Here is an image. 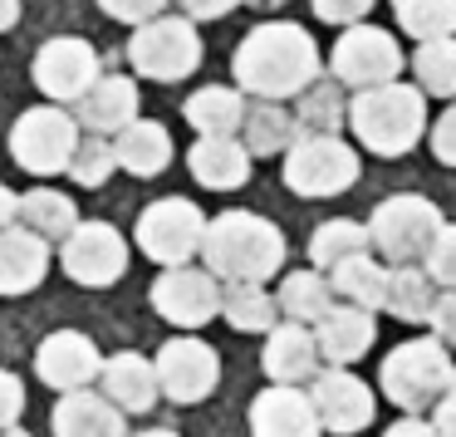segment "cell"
Returning <instances> with one entry per match:
<instances>
[{
	"mask_svg": "<svg viewBox=\"0 0 456 437\" xmlns=\"http://www.w3.org/2000/svg\"><path fill=\"white\" fill-rule=\"evenodd\" d=\"M201 260L216 280H250L265 285L280 266H285V236L256 211H221L216 221H207L201 236Z\"/></svg>",
	"mask_w": 456,
	"mask_h": 437,
	"instance_id": "7a4b0ae2",
	"label": "cell"
},
{
	"mask_svg": "<svg viewBox=\"0 0 456 437\" xmlns=\"http://www.w3.org/2000/svg\"><path fill=\"white\" fill-rule=\"evenodd\" d=\"M74 143H79V123L64 109H30L15 119L11 128V153L25 172L35 177H54V172L69 168Z\"/></svg>",
	"mask_w": 456,
	"mask_h": 437,
	"instance_id": "ba28073f",
	"label": "cell"
},
{
	"mask_svg": "<svg viewBox=\"0 0 456 437\" xmlns=\"http://www.w3.org/2000/svg\"><path fill=\"white\" fill-rule=\"evenodd\" d=\"M0 437H30V433H25V427H15V423H11V427H0Z\"/></svg>",
	"mask_w": 456,
	"mask_h": 437,
	"instance_id": "681fc988",
	"label": "cell"
},
{
	"mask_svg": "<svg viewBox=\"0 0 456 437\" xmlns=\"http://www.w3.org/2000/svg\"><path fill=\"white\" fill-rule=\"evenodd\" d=\"M393 15L412 40L456 35V0H393Z\"/></svg>",
	"mask_w": 456,
	"mask_h": 437,
	"instance_id": "836d02e7",
	"label": "cell"
},
{
	"mask_svg": "<svg viewBox=\"0 0 456 437\" xmlns=\"http://www.w3.org/2000/svg\"><path fill=\"white\" fill-rule=\"evenodd\" d=\"M432 325H436V339H456V290H446L442 300L432 305Z\"/></svg>",
	"mask_w": 456,
	"mask_h": 437,
	"instance_id": "b9f144b4",
	"label": "cell"
},
{
	"mask_svg": "<svg viewBox=\"0 0 456 437\" xmlns=\"http://www.w3.org/2000/svg\"><path fill=\"white\" fill-rule=\"evenodd\" d=\"M20 413H25V383L0 368V427L20 423Z\"/></svg>",
	"mask_w": 456,
	"mask_h": 437,
	"instance_id": "f35d334b",
	"label": "cell"
},
{
	"mask_svg": "<svg viewBox=\"0 0 456 437\" xmlns=\"http://www.w3.org/2000/svg\"><path fill=\"white\" fill-rule=\"evenodd\" d=\"M64 276L74 280V285H89V290H103L113 285V280H123V270H128V241H123L118 227H109V221H79V227L64 236Z\"/></svg>",
	"mask_w": 456,
	"mask_h": 437,
	"instance_id": "8fae6325",
	"label": "cell"
},
{
	"mask_svg": "<svg viewBox=\"0 0 456 437\" xmlns=\"http://www.w3.org/2000/svg\"><path fill=\"white\" fill-rule=\"evenodd\" d=\"M250 433L256 437H319V413L309 393L295 383H275L250 403Z\"/></svg>",
	"mask_w": 456,
	"mask_h": 437,
	"instance_id": "e0dca14e",
	"label": "cell"
},
{
	"mask_svg": "<svg viewBox=\"0 0 456 437\" xmlns=\"http://www.w3.org/2000/svg\"><path fill=\"white\" fill-rule=\"evenodd\" d=\"M314 344H319V359H329L334 368L363 359L368 344H373V309H363V305H334L324 319H319Z\"/></svg>",
	"mask_w": 456,
	"mask_h": 437,
	"instance_id": "d6986e66",
	"label": "cell"
},
{
	"mask_svg": "<svg viewBox=\"0 0 456 437\" xmlns=\"http://www.w3.org/2000/svg\"><path fill=\"white\" fill-rule=\"evenodd\" d=\"M221 315H226V325L240 329V334H270L275 319H280V305L260 285H250V280H231V285L221 290Z\"/></svg>",
	"mask_w": 456,
	"mask_h": 437,
	"instance_id": "f1b7e54d",
	"label": "cell"
},
{
	"mask_svg": "<svg viewBox=\"0 0 456 437\" xmlns=\"http://www.w3.org/2000/svg\"><path fill=\"white\" fill-rule=\"evenodd\" d=\"M99 388H103V398H109L113 408H123V413H148V408L158 403V393H162V388H158V368H152L142 354L103 359Z\"/></svg>",
	"mask_w": 456,
	"mask_h": 437,
	"instance_id": "ac0fdd59",
	"label": "cell"
},
{
	"mask_svg": "<svg viewBox=\"0 0 456 437\" xmlns=\"http://www.w3.org/2000/svg\"><path fill=\"white\" fill-rule=\"evenodd\" d=\"M436 231H442V211H436V202L412 197V192H407V197H387L383 207L373 211L368 241H373L387 260L407 266V260H417V256L432 251Z\"/></svg>",
	"mask_w": 456,
	"mask_h": 437,
	"instance_id": "52a82bcc",
	"label": "cell"
},
{
	"mask_svg": "<svg viewBox=\"0 0 456 437\" xmlns=\"http://www.w3.org/2000/svg\"><path fill=\"white\" fill-rule=\"evenodd\" d=\"M329 70H334L338 84L348 89H373V84H393L403 74V50L387 30H373V25H348L338 35L334 54H329Z\"/></svg>",
	"mask_w": 456,
	"mask_h": 437,
	"instance_id": "30bf717a",
	"label": "cell"
},
{
	"mask_svg": "<svg viewBox=\"0 0 456 437\" xmlns=\"http://www.w3.org/2000/svg\"><path fill=\"white\" fill-rule=\"evenodd\" d=\"M348 123H354L358 143L378 158H403L427 128V94L412 84H373L358 89V99L348 103Z\"/></svg>",
	"mask_w": 456,
	"mask_h": 437,
	"instance_id": "3957f363",
	"label": "cell"
},
{
	"mask_svg": "<svg viewBox=\"0 0 456 437\" xmlns=\"http://www.w3.org/2000/svg\"><path fill=\"white\" fill-rule=\"evenodd\" d=\"M358 182V153L334 133H309L285 148V187L299 197H334Z\"/></svg>",
	"mask_w": 456,
	"mask_h": 437,
	"instance_id": "5b68a950",
	"label": "cell"
},
{
	"mask_svg": "<svg viewBox=\"0 0 456 437\" xmlns=\"http://www.w3.org/2000/svg\"><path fill=\"white\" fill-rule=\"evenodd\" d=\"M15 202H20V197H11V187H0V231L15 221Z\"/></svg>",
	"mask_w": 456,
	"mask_h": 437,
	"instance_id": "7dc6e473",
	"label": "cell"
},
{
	"mask_svg": "<svg viewBox=\"0 0 456 437\" xmlns=\"http://www.w3.org/2000/svg\"><path fill=\"white\" fill-rule=\"evenodd\" d=\"M432 276L412 266H397L387 270V290H383V309H393L397 319H432Z\"/></svg>",
	"mask_w": 456,
	"mask_h": 437,
	"instance_id": "d6a6232c",
	"label": "cell"
},
{
	"mask_svg": "<svg viewBox=\"0 0 456 437\" xmlns=\"http://www.w3.org/2000/svg\"><path fill=\"white\" fill-rule=\"evenodd\" d=\"M432 148H436V158L446 162V168H456V103L436 119V128H432Z\"/></svg>",
	"mask_w": 456,
	"mask_h": 437,
	"instance_id": "60d3db41",
	"label": "cell"
},
{
	"mask_svg": "<svg viewBox=\"0 0 456 437\" xmlns=\"http://www.w3.org/2000/svg\"><path fill=\"white\" fill-rule=\"evenodd\" d=\"M280 315H289L295 325H319V319L334 309V285H329L319 270H295V276L280 280Z\"/></svg>",
	"mask_w": 456,
	"mask_h": 437,
	"instance_id": "83f0119b",
	"label": "cell"
},
{
	"mask_svg": "<svg viewBox=\"0 0 456 437\" xmlns=\"http://www.w3.org/2000/svg\"><path fill=\"white\" fill-rule=\"evenodd\" d=\"M329 285H334V295H344L348 305H363V309H383V290H387V270L378 266V260L363 256H348L334 266V276H329Z\"/></svg>",
	"mask_w": 456,
	"mask_h": 437,
	"instance_id": "f546056e",
	"label": "cell"
},
{
	"mask_svg": "<svg viewBox=\"0 0 456 437\" xmlns=\"http://www.w3.org/2000/svg\"><path fill=\"white\" fill-rule=\"evenodd\" d=\"M305 123H334V99H329V94H319V99H309V109H305Z\"/></svg>",
	"mask_w": 456,
	"mask_h": 437,
	"instance_id": "bcb514c9",
	"label": "cell"
},
{
	"mask_svg": "<svg viewBox=\"0 0 456 437\" xmlns=\"http://www.w3.org/2000/svg\"><path fill=\"white\" fill-rule=\"evenodd\" d=\"M138 119V84L123 79V74H109V79H94L89 89L79 94V123L94 133H118Z\"/></svg>",
	"mask_w": 456,
	"mask_h": 437,
	"instance_id": "7402d4cb",
	"label": "cell"
},
{
	"mask_svg": "<svg viewBox=\"0 0 456 437\" xmlns=\"http://www.w3.org/2000/svg\"><path fill=\"white\" fill-rule=\"evenodd\" d=\"M412 74H417V89H422V94L456 99V35H442V40H417Z\"/></svg>",
	"mask_w": 456,
	"mask_h": 437,
	"instance_id": "1f68e13d",
	"label": "cell"
},
{
	"mask_svg": "<svg viewBox=\"0 0 456 437\" xmlns=\"http://www.w3.org/2000/svg\"><path fill=\"white\" fill-rule=\"evenodd\" d=\"M20 21V0H0V30H11Z\"/></svg>",
	"mask_w": 456,
	"mask_h": 437,
	"instance_id": "c3c4849f",
	"label": "cell"
},
{
	"mask_svg": "<svg viewBox=\"0 0 456 437\" xmlns=\"http://www.w3.org/2000/svg\"><path fill=\"white\" fill-rule=\"evenodd\" d=\"M128 60L138 74H148V79H187L191 70L201 64V35L191 30V21H177V15H152V21H142V30L133 35L128 45Z\"/></svg>",
	"mask_w": 456,
	"mask_h": 437,
	"instance_id": "8992f818",
	"label": "cell"
},
{
	"mask_svg": "<svg viewBox=\"0 0 456 437\" xmlns=\"http://www.w3.org/2000/svg\"><path fill=\"white\" fill-rule=\"evenodd\" d=\"M427 276L436 280V285L456 290V227H442L432 241V251H427Z\"/></svg>",
	"mask_w": 456,
	"mask_h": 437,
	"instance_id": "8d00e7d4",
	"label": "cell"
},
{
	"mask_svg": "<svg viewBox=\"0 0 456 437\" xmlns=\"http://www.w3.org/2000/svg\"><path fill=\"white\" fill-rule=\"evenodd\" d=\"M15 217L25 221V231H35V236H45V241H64L74 227H79L74 202L64 197V192H50V187L25 192V197L15 202Z\"/></svg>",
	"mask_w": 456,
	"mask_h": 437,
	"instance_id": "484cf974",
	"label": "cell"
},
{
	"mask_svg": "<svg viewBox=\"0 0 456 437\" xmlns=\"http://www.w3.org/2000/svg\"><path fill=\"white\" fill-rule=\"evenodd\" d=\"M152 309L177 329H201L207 319L221 315V285L211 270H191V266H167L148 290Z\"/></svg>",
	"mask_w": 456,
	"mask_h": 437,
	"instance_id": "7c38bea8",
	"label": "cell"
},
{
	"mask_svg": "<svg viewBox=\"0 0 456 437\" xmlns=\"http://www.w3.org/2000/svg\"><path fill=\"white\" fill-rule=\"evenodd\" d=\"M94 79H99V54L79 35H60L35 54V84L50 99H79Z\"/></svg>",
	"mask_w": 456,
	"mask_h": 437,
	"instance_id": "2e32d148",
	"label": "cell"
},
{
	"mask_svg": "<svg viewBox=\"0 0 456 437\" xmlns=\"http://www.w3.org/2000/svg\"><path fill=\"white\" fill-rule=\"evenodd\" d=\"M314 368H319V344H314V334H309L305 325H275L270 329V339H265V374H270V383H309L314 378Z\"/></svg>",
	"mask_w": 456,
	"mask_h": 437,
	"instance_id": "603a6c76",
	"label": "cell"
},
{
	"mask_svg": "<svg viewBox=\"0 0 456 437\" xmlns=\"http://www.w3.org/2000/svg\"><path fill=\"white\" fill-rule=\"evenodd\" d=\"M50 270V241L35 231H0V295H30Z\"/></svg>",
	"mask_w": 456,
	"mask_h": 437,
	"instance_id": "ffe728a7",
	"label": "cell"
},
{
	"mask_svg": "<svg viewBox=\"0 0 456 437\" xmlns=\"http://www.w3.org/2000/svg\"><path fill=\"white\" fill-rule=\"evenodd\" d=\"M201 236H207V217L182 197H162L138 217V246L158 266H187L201 251Z\"/></svg>",
	"mask_w": 456,
	"mask_h": 437,
	"instance_id": "9c48e42d",
	"label": "cell"
},
{
	"mask_svg": "<svg viewBox=\"0 0 456 437\" xmlns=\"http://www.w3.org/2000/svg\"><path fill=\"white\" fill-rule=\"evenodd\" d=\"M152 368H158L162 398H172V403H201V398H211V388L221 378L216 349L201 344V339H167Z\"/></svg>",
	"mask_w": 456,
	"mask_h": 437,
	"instance_id": "4fadbf2b",
	"label": "cell"
},
{
	"mask_svg": "<svg viewBox=\"0 0 456 437\" xmlns=\"http://www.w3.org/2000/svg\"><path fill=\"white\" fill-rule=\"evenodd\" d=\"M436 437H456V393H446L442 403H436Z\"/></svg>",
	"mask_w": 456,
	"mask_h": 437,
	"instance_id": "ee69618b",
	"label": "cell"
},
{
	"mask_svg": "<svg viewBox=\"0 0 456 437\" xmlns=\"http://www.w3.org/2000/svg\"><path fill=\"white\" fill-rule=\"evenodd\" d=\"M373 11V0H314V15L329 25H358Z\"/></svg>",
	"mask_w": 456,
	"mask_h": 437,
	"instance_id": "74e56055",
	"label": "cell"
},
{
	"mask_svg": "<svg viewBox=\"0 0 456 437\" xmlns=\"http://www.w3.org/2000/svg\"><path fill=\"white\" fill-rule=\"evenodd\" d=\"M133 437H177V433H133Z\"/></svg>",
	"mask_w": 456,
	"mask_h": 437,
	"instance_id": "f907efd6",
	"label": "cell"
},
{
	"mask_svg": "<svg viewBox=\"0 0 456 437\" xmlns=\"http://www.w3.org/2000/svg\"><path fill=\"white\" fill-rule=\"evenodd\" d=\"M99 5L113 15V21H128V25H142V21H152V15L162 11V0H99Z\"/></svg>",
	"mask_w": 456,
	"mask_h": 437,
	"instance_id": "ab89813d",
	"label": "cell"
},
{
	"mask_svg": "<svg viewBox=\"0 0 456 437\" xmlns=\"http://www.w3.org/2000/svg\"><path fill=\"white\" fill-rule=\"evenodd\" d=\"M240 0H182V11L191 15V21H221V15H231Z\"/></svg>",
	"mask_w": 456,
	"mask_h": 437,
	"instance_id": "7bdbcfd3",
	"label": "cell"
},
{
	"mask_svg": "<svg viewBox=\"0 0 456 437\" xmlns=\"http://www.w3.org/2000/svg\"><path fill=\"white\" fill-rule=\"evenodd\" d=\"M309 403H314L319 413V427H329V433H363L368 417H373V393H368L363 378H354L348 368H329V374H314L309 378Z\"/></svg>",
	"mask_w": 456,
	"mask_h": 437,
	"instance_id": "5bb4252c",
	"label": "cell"
},
{
	"mask_svg": "<svg viewBox=\"0 0 456 437\" xmlns=\"http://www.w3.org/2000/svg\"><path fill=\"white\" fill-rule=\"evenodd\" d=\"M54 437H123V408H113L103 393L74 388L54 403Z\"/></svg>",
	"mask_w": 456,
	"mask_h": 437,
	"instance_id": "44dd1931",
	"label": "cell"
},
{
	"mask_svg": "<svg viewBox=\"0 0 456 437\" xmlns=\"http://www.w3.org/2000/svg\"><path fill=\"white\" fill-rule=\"evenodd\" d=\"M240 89L256 94V99H289V94H305L319 74V45L309 40L299 25H256V30L240 40L236 60Z\"/></svg>",
	"mask_w": 456,
	"mask_h": 437,
	"instance_id": "6da1fadb",
	"label": "cell"
},
{
	"mask_svg": "<svg viewBox=\"0 0 456 437\" xmlns=\"http://www.w3.org/2000/svg\"><path fill=\"white\" fill-rule=\"evenodd\" d=\"M187 168L201 187L231 192L250 177V153H246V143H236V138H197L187 153Z\"/></svg>",
	"mask_w": 456,
	"mask_h": 437,
	"instance_id": "cb8c5ba5",
	"label": "cell"
},
{
	"mask_svg": "<svg viewBox=\"0 0 456 437\" xmlns=\"http://www.w3.org/2000/svg\"><path fill=\"white\" fill-rule=\"evenodd\" d=\"M246 119V99L236 89H201L187 99V123L201 138H236Z\"/></svg>",
	"mask_w": 456,
	"mask_h": 437,
	"instance_id": "4316f807",
	"label": "cell"
},
{
	"mask_svg": "<svg viewBox=\"0 0 456 437\" xmlns=\"http://www.w3.org/2000/svg\"><path fill=\"white\" fill-rule=\"evenodd\" d=\"M383 437H436V427H432V423H417V417H403V423L387 427Z\"/></svg>",
	"mask_w": 456,
	"mask_h": 437,
	"instance_id": "f6af8a7d",
	"label": "cell"
},
{
	"mask_svg": "<svg viewBox=\"0 0 456 437\" xmlns=\"http://www.w3.org/2000/svg\"><path fill=\"white\" fill-rule=\"evenodd\" d=\"M368 251V231L358 227V221H324V227L314 231V241H309V260H314L319 270H334L338 260L348 256H363Z\"/></svg>",
	"mask_w": 456,
	"mask_h": 437,
	"instance_id": "e575fe53",
	"label": "cell"
},
{
	"mask_svg": "<svg viewBox=\"0 0 456 437\" xmlns=\"http://www.w3.org/2000/svg\"><path fill=\"white\" fill-rule=\"evenodd\" d=\"M113 168H118V158H113V143H103L99 133H94V138H79V143H74V158H69V168H64V172H69L79 187H103Z\"/></svg>",
	"mask_w": 456,
	"mask_h": 437,
	"instance_id": "d590c367",
	"label": "cell"
},
{
	"mask_svg": "<svg viewBox=\"0 0 456 437\" xmlns=\"http://www.w3.org/2000/svg\"><path fill=\"white\" fill-rule=\"evenodd\" d=\"M240 133H246L250 158H270V153H285L289 143H295V119H289L275 99H265V103H256V109H246Z\"/></svg>",
	"mask_w": 456,
	"mask_h": 437,
	"instance_id": "4dcf8cb0",
	"label": "cell"
},
{
	"mask_svg": "<svg viewBox=\"0 0 456 437\" xmlns=\"http://www.w3.org/2000/svg\"><path fill=\"white\" fill-rule=\"evenodd\" d=\"M113 158H118V168H128L133 177H158V172L172 162V133L162 128V123L133 119L128 128H118Z\"/></svg>",
	"mask_w": 456,
	"mask_h": 437,
	"instance_id": "d4e9b609",
	"label": "cell"
},
{
	"mask_svg": "<svg viewBox=\"0 0 456 437\" xmlns=\"http://www.w3.org/2000/svg\"><path fill=\"white\" fill-rule=\"evenodd\" d=\"M103 359L94 349L89 334L79 329H54L40 349H35V374L45 378V388H60V393H74V388H89L99 378Z\"/></svg>",
	"mask_w": 456,
	"mask_h": 437,
	"instance_id": "9a60e30c",
	"label": "cell"
},
{
	"mask_svg": "<svg viewBox=\"0 0 456 437\" xmlns=\"http://www.w3.org/2000/svg\"><path fill=\"white\" fill-rule=\"evenodd\" d=\"M383 393L393 398L407 413H422L436 408L446 393H456V364L446 354L442 339H412V344H397L383 359Z\"/></svg>",
	"mask_w": 456,
	"mask_h": 437,
	"instance_id": "277c9868",
	"label": "cell"
}]
</instances>
